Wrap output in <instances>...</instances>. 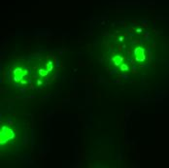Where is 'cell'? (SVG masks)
<instances>
[{
  "instance_id": "cell-1",
  "label": "cell",
  "mask_w": 169,
  "mask_h": 168,
  "mask_svg": "<svg viewBox=\"0 0 169 168\" xmlns=\"http://www.w3.org/2000/svg\"><path fill=\"white\" fill-rule=\"evenodd\" d=\"M135 55L137 56V57H136V59H137V60L141 61V60H143V59H144V51H143V49H142V48H138V49H136V50H135Z\"/></svg>"
},
{
  "instance_id": "cell-2",
  "label": "cell",
  "mask_w": 169,
  "mask_h": 168,
  "mask_svg": "<svg viewBox=\"0 0 169 168\" xmlns=\"http://www.w3.org/2000/svg\"><path fill=\"white\" fill-rule=\"evenodd\" d=\"M114 61H115V64H116V65H119L120 63L123 61V57H121V56H116V57H114Z\"/></svg>"
},
{
  "instance_id": "cell-3",
  "label": "cell",
  "mask_w": 169,
  "mask_h": 168,
  "mask_svg": "<svg viewBox=\"0 0 169 168\" xmlns=\"http://www.w3.org/2000/svg\"><path fill=\"white\" fill-rule=\"evenodd\" d=\"M122 69H123V70H127V67L126 66V65H122Z\"/></svg>"
}]
</instances>
